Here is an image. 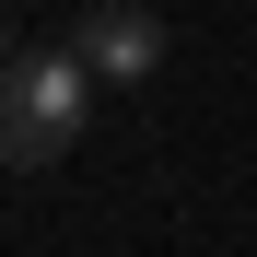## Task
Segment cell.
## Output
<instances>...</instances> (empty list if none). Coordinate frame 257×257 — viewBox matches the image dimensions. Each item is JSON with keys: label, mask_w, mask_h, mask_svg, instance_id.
Segmentation results:
<instances>
[{"label": "cell", "mask_w": 257, "mask_h": 257, "mask_svg": "<svg viewBox=\"0 0 257 257\" xmlns=\"http://www.w3.org/2000/svg\"><path fill=\"white\" fill-rule=\"evenodd\" d=\"M70 47L94 59V82H152V70H164V12L105 0V12H82V35H70Z\"/></svg>", "instance_id": "cell-2"}, {"label": "cell", "mask_w": 257, "mask_h": 257, "mask_svg": "<svg viewBox=\"0 0 257 257\" xmlns=\"http://www.w3.org/2000/svg\"><path fill=\"white\" fill-rule=\"evenodd\" d=\"M0 70H12V12H0Z\"/></svg>", "instance_id": "cell-3"}, {"label": "cell", "mask_w": 257, "mask_h": 257, "mask_svg": "<svg viewBox=\"0 0 257 257\" xmlns=\"http://www.w3.org/2000/svg\"><path fill=\"white\" fill-rule=\"evenodd\" d=\"M82 128H94V59L82 47H24L0 70V164H12V176L59 164Z\"/></svg>", "instance_id": "cell-1"}]
</instances>
